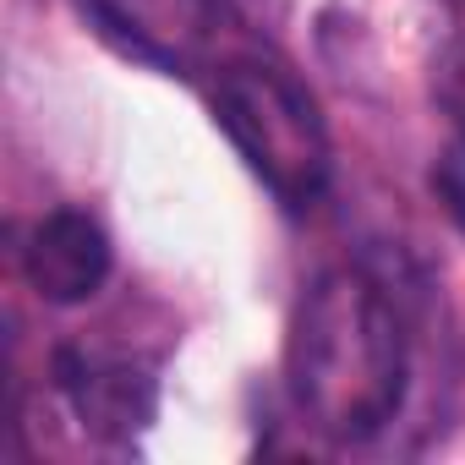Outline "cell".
<instances>
[{"label": "cell", "instance_id": "6da1fadb", "mask_svg": "<svg viewBox=\"0 0 465 465\" xmlns=\"http://www.w3.org/2000/svg\"><path fill=\"white\" fill-rule=\"evenodd\" d=\"M285 383L296 411L340 443H361L394 421L405 400V329L361 269H334L296 302Z\"/></svg>", "mask_w": 465, "mask_h": 465}, {"label": "cell", "instance_id": "7a4b0ae2", "mask_svg": "<svg viewBox=\"0 0 465 465\" xmlns=\"http://www.w3.org/2000/svg\"><path fill=\"white\" fill-rule=\"evenodd\" d=\"M213 115L236 153L263 175V186L285 208H312L329 186V137L318 104L263 61H236L219 72Z\"/></svg>", "mask_w": 465, "mask_h": 465}, {"label": "cell", "instance_id": "3957f363", "mask_svg": "<svg viewBox=\"0 0 465 465\" xmlns=\"http://www.w3.org/2000/svg\"><path fill=\"white\" fill-rule=\"evenodd\" d=\"M83 12L126 55L164 72H197L219 39V0H83Z\"/></svg>", "mask_w": 465, "mask_h": 465}, {"label": "cell", "instance_id": "277c9868", "mask_svg": "<svg viewBox=\"0 0 465 465\" xmlns=\"http://www.w3.org/2000/svg\"><path fill=\"white\" fill-rule=\"evenodd\" d=\"M23 269H28V285L45 302L72 307V302H88L104 285V274H110V242H104V230L88 213L61 208V213L39 219V230L28 236Z\"/></svg>", "mask_w": 465, "mask_h": 465}, {"label": "cell", "instance_id": "5b68a950", "mask_svg": "<svg viewBox=\"0 0 465 465\" xmlns=\"http://www.w3.org/2000/svg\"><path fill=\"white\" fill-rule=\"evenodd\" d=\"M61 372V389L72 394L77 416L88 432L99 438H132L153 421V405H159V389L143 367L132 361H99V356H77L66 351L55 361Z\"/></svg>", "mask_w": 465, "mask_h": 465}, {"label": "cell", "instance_id": "8992f818", "mask_svg": "<svg viewBox=\"0 0 465 465\" xmlns=\"http://www.w3.org/2000/svg\"><path fill=\"white\" fill-rule=\"evenodd\" d=\"M432 186H438V197H443L449 219L465 230V126H460V132H454V143L443 148V159H438V170H432Z\"/></svg>", "mask_w": 465, "mask_h": 465}]
</instances>
